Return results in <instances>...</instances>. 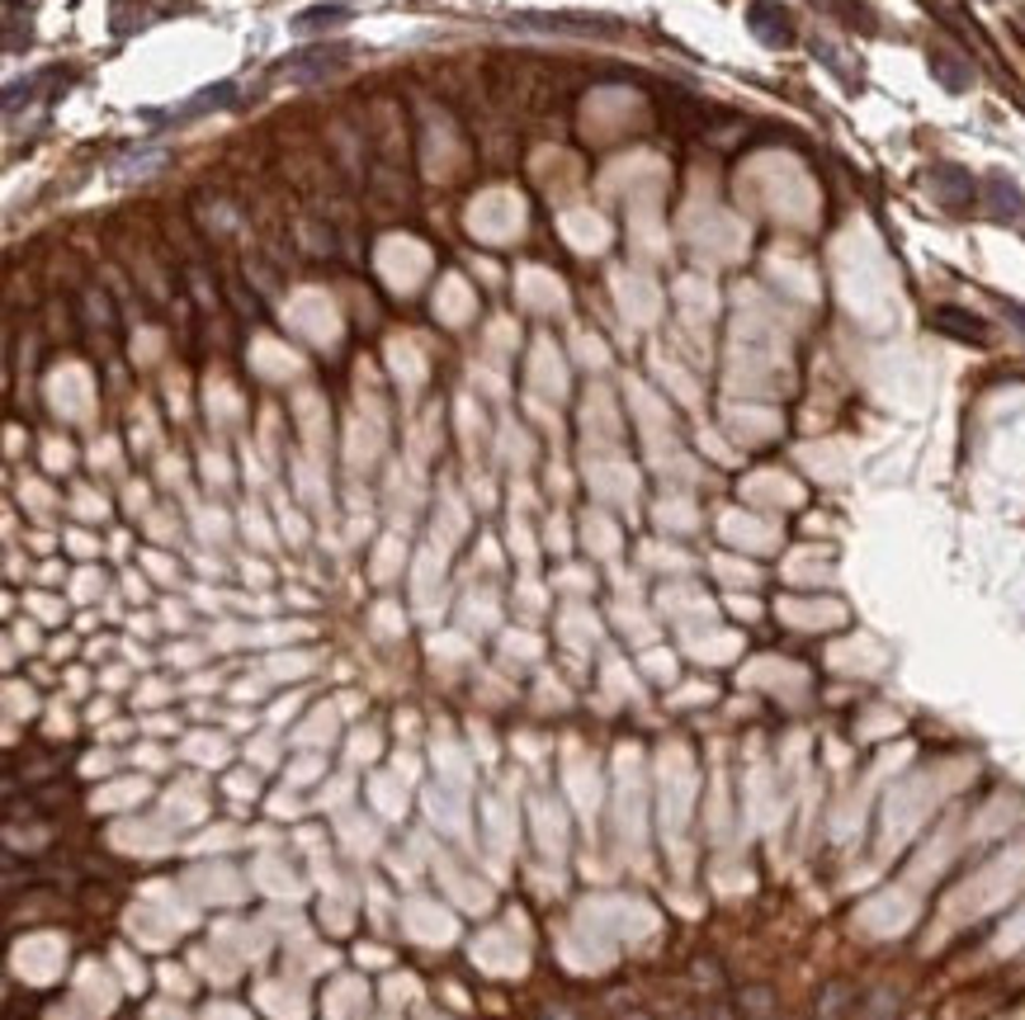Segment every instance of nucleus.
<instances>
[{
	"instance_id": "1",
	"label": "nucleus",
	"mask_w": 1025,
	"mask_h": 1020,
	"mask_svg": "<svg viewBox=\"0 0 1025 1020\" xmlns=\"http://www.w3.org/2000/svg\"><path fill=\"white\" fill-rule=\"evenodd\" d=\"M350 58V48L345 43H322V48H303V52H293V58L284 62V72L293 76V81H312V76H327V72H335Z\"/></svg>"
},
{
	"instance_id": "2",
	"label": "nucleus",
	"mask_w": 1025,
	"mask_h": 1020,
	"mask_svg": "<svg viewBox=\"0 0 1025 1020\" xmlns=\"http://www.w3.org/2000/svg\"><path fill=\"white\" fill-rule=\"evenodd\" d=\"M747 20H752V33H756V39L770 43V48H785V43L794 39L789 14H785L780 6H770V0H756V6L747 10Z\"/></svg>"
},
{
	"instance_id": "3",
	"label": "nucleus",
	"mask_w": 1025,
	"mask_h": 1020,
	"mask_svg": "<svg viewBox=\"0 0 1025 1020\" xmlns=\"http://www.w3.org/2000/svg\"><path fill=\"white\" fill-rule=\"evenodd\" d=\"M935 195H941L945 208H954V214H960V208L974 204V180H969L960 166H941V170H935Z\"/></svg>"
},
{
	"instance_id": "4",
	"label": "nucleus",
	"mask_w": 1025,
	"mask_h": 1020,
	"mask_svg": "<svg viewBox=\"0 0 1025 1020\" xmlns=\"http://www.w3.org/2000/svg\"><path fill=\"white\" fill-rule=\"evenodd\" d=\"M931 322L941 326L945 336H960V341H987V326L979 322L974 312H964V308H935Z\"/></svg>"
},
{
	"instance_id": "5",
	"label": "nucleus",
	"mask_w": 1025,
	"mask_h": 1020,
	"mask_svg": "<svg viewBox=\"0 0 1025 1020\" xmlns=\"http://www.w3.org/2000/svg\"><path fill=\"white\" fill-rule=\"evenodd\" d=\"M232 100H237V85H232V81H218V85H208V91L194 95L185 110H175L170 118L185 123V118H199V114H208V110H222V104H232Z\"/></svg>"
},
{
	"instance_id": "6",
	"label": "nucleus",
	"mask_w": 1025,
	"mask_h": 1020,
	"mask_svg": "<svg viewBox=\"0 0 1025 1020\" xmlns=\"http://www.w3.org/2000/svg\"><path fill=\"white\" fill-rule=\"evenodd\" d=\"M345 6H317V10H308V14H298L293 20V29H322V24H341L345 20Z\"/></svg>"
},
{
	"instance_id": "7",
	"label": "nucleus",
	"mask_w": 1025,
	"mask_h": 1020,
	"mask_svg": "<svg viewBox=\"0 0 1025 1020\" xmlns=\"http://www.w3.org/2000/svg\"><path fill=\"white\" fill-rule=\"evenodd\" d=\"M931 66H935V76H941V81L950 85V91H964V85L974 81L969 72H954V66H960V62H954L950 52H931Z\"/></svg>"
},
{
	"instance_id": "8",
	"label": "nucleus",
	"mask_w": 1025,
	"mask_h": 1020,
	"mask_svg": "<svg viewBox=\"0 0 1025 1020\" xmlns=\"http://www.w3.org/2000/svg\"><path fill=\"white\" fill-rule=\"evenodd\" d=\"M987 195H993V208H997L1002 218H1006V214H1016V208H1021V195L1002 180V175H993V180H987Z\"/></svg>"
},
{
	"instance_id": "9",
	"label": "nucleus",
	"mask_w": 1025,
	"mask_h": 1020,
	"mask_svg": "<svg viewBox=\"0 0 1025 1020\" xmlns=\"http://www.w3.org/2000/svg\"><path fill=\"white\" fill-rule=\"evenodd\" d=\"M747 1020H775V1007H770V992L766 988H752L747 992Z\"/></svg>"
},
{
	"instance_id": "10",
	"label": "nucleus",
	"mask_w": 1025,
	"mask_h": 1020,
	"mask_svg": "<svg viewBox=\"0 0 1025 1020\" xmlns=\"http://www.w3.org/2000/svg\"><path fill=\"white\" fill-rule=\"evenodd\" d=\"M841 1007H846V988H841V982H832V988L822 992V1020H837Z\"/></svg>"
},
{
	"instance_id": "11",
	"label": "nucleus",
	"mask_w": 1025,
	"mask_h": 1020,
	"mask_svg": "<svg viewBox=\"0 0 1025 1020\" xmlns=\"http://www.w3.org/2000/svg\"><path fill=\"white\" fill-rule=\"evenodd\" d=\"M6 10H20V0H6Z\"/></svg>"
}]
</instances>
